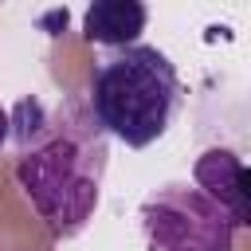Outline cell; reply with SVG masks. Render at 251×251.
I'll return each instance as SVG.
<instances>
[{
    "label": "cell",
    "instance_id": "obj_1",
    "mask_svg": "<svg viewBox=\"0 0 251 251\" xmlns=\"http://www.w3.org/2000/svg\"><path fill=\"white\" fill-rule=\"evenodd\" d=\"M16 188L43 220L51 239H75L102 200L110 137L90 118L86 102L59 98L55 106L27 94L8 110Z\"/></svg>",
    "mask_w": 251,
    "mask_h": 251
},
{
    "label": "cell",
    "instance_id": "obj_2",
    "mask_svg": "<svg viewBox=\"0 0 251 251\" xmlns=\"http://www.w3.org/2000/svg\"><path fill=\"white\" fill-rule=\"evenodd\" d=\"M180 106L184 86L176 63L149 43L114 47L90 67L86 110L106 137H118L129 149H145L165 137Z\"/></svg>",
    "mask_w": 251,
    "mask_h": 251
},
{
    "label": "cell",
    "instance_id": "obj_3",
    "mask_svg": "<svg viewBox=\"0 0 251 251\" xmlns=\"http://www.w3.org/2000/svg\"><path fill=\"white\" fill-rule=\"evenodd\" d=\"M137 220L145 251H235L239 227L216 200H208L188 180H173L149 192Z\"/></svg>",
    "mask_w": 251,
    "mask_h": 251
},
{
    "label": "cell",
    "instance_id": "obj_4",
    "mask_svg": "<svg viewBox=\"0 0 251 251\" xmlns=\"http://www.w3.org/2000/svg\"><path fill=\"white\" fill-rule=\"evenodd\" d=\"M192 176H196V188L216 200L235 227H247L251 224V208H247V165L235 149L227 145H212L196 157L192 165Z\"/></svg>",
    "mask_w": 251,
    "mask_h": 251
},
{
    "label": "cell",
    "instance_id": "obj_5",
    "mask_svg": "<svg viewBox=\"0 0 251 251\" xmlns=\"http://www.w3.org/2000/svg\"><path fill=\"white\" fill-rule=\"evenodd\" d=\"M145 20H149V8L137 4V0H98L82 16V39L110 47V51L129 47L145 31Z\"/></svg>",
    "mask_w": 251,
    "mask_h": 251
},
{
    "label": "cell",
    "instance_id": "obj_6",
    "mask_svg": "<svg viewBox=\"0 0 251 251\" xmlns=\"http://www.w3.org/2000/svg\"><path fill=\"white\" fill-rule=\"evenodd\" d=\"M4 141H8V110L0 106V149H4Z\"/></svg>",
    "mask_w": 251,
    "mask_h": 251
}]
</instances>
